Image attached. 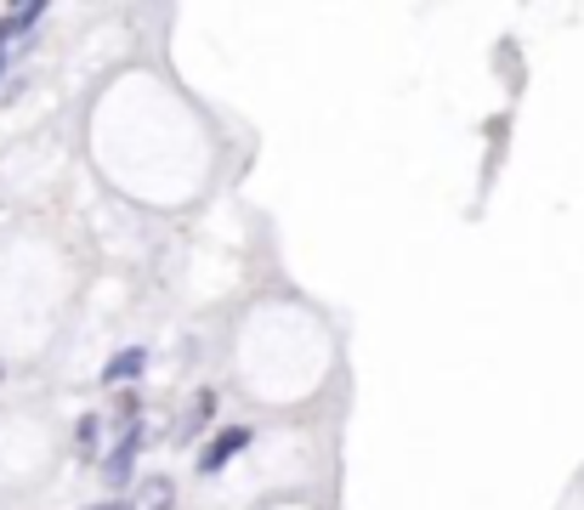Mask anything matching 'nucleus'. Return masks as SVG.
Segmentation results:
<instances>
[{
    "instance_id": "obj_1",
    "label": "nucleus",
    "mask_w": 584,
    "mask_h": 510,
    "mask_svg": "<svg viewBox=\"0 0 584 510\" xmlns=\"http://www.w3.org/2000/svg\"><path fill=\"white\" fill-rule=\"evenodd\" d=\"M244 443H250V431H244V425H233V431H221V437L211 443V454H205V459H199V466H205V471H221V466H227V459H233V454L244 448Z\"/></svg>"
},
{
    "instance_id": "obj_4",
    "label": "nucleus",
    "mask_w": 584,
    "mask_h": 510,
    "mask_svg": "<svg viewBox=\"0 0 584 510\" xmlns=\"http://www.w3.org/2000/svg\"><path fill=\"white\" fill-rule=\"evenodd\" d=\"M97 510H131V505H125V499H109V505H97Z\"/></svg>"
},
{
    "instance_id": "obj_2",
    "label": "nucleus",
    "mask_w": 584,
    "mask_h": 510,
    "mask_svg": "<svg viewBox=\"0 0 584 510\" xmlns=\"http://www.w3.org/2000/svg\"><path fill=\"white\" fill-rule=\"evenodd\" d=\"M142 364H148V357H142V352L131 346V352H119L114 364L103 369V380H131V374H142Z\"/></svg>"
},
{
    "instance_id": "obj_3",
    "label": "nucleus",
    "mask_w": 584,
    "mask_h": 510,
    "mask_svg": "<svg viewBox=\"0 0 584 510\" xmlns=\"http://www.w3.org/2000/svg\"><path fill=\"white\" fill-rule=\"evenodd\" d=\"M40 17V7H23V12H12L7 23H0V58H7V40L17 35V29H29V23Z\"/></svg>"
}]
</instances>
